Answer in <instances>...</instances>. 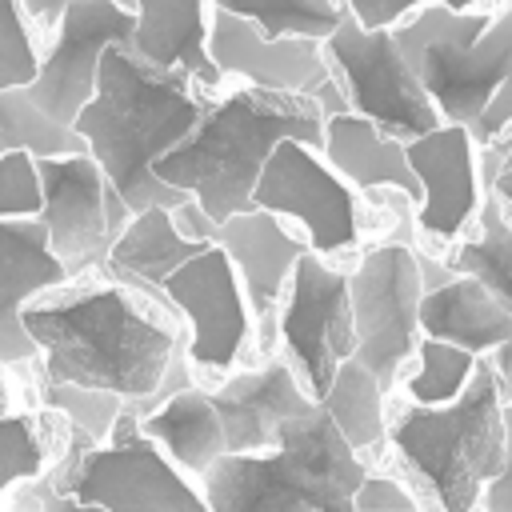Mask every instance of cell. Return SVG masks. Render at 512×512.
<instances>
[{
    "instance_id": "cell-20",
    "label": "cell",
    "mask_w": 512,
    "mask_h": 512,
    "mask_svg": "<svg viewBox=\"0 0 512 512\" xmlns=\"http://www.w3.org/2000/svg\"><path fill=\"white\" fill-rule=\"evenodd\" d=\"M320 152L356 188H396L404 200L420 196V180L408 164L404 140L380 132L368 116H360L352 108L324 116Z\"/></svg>"
},
{
    "instance_id": "cell-37",
    "label": "cell",
    "mask_w": 512,
    "mask_h": 512,
    "mask_svg": "<svg viewBox=\"0 0 512 512\" xmlns=\"http://www.w3.org/2000/svg\"><path fill=\"white\" fill-rule=\"evenodd\" d=\"M484 188H492L504 208H512V132L484 144Z\"/></svg>"
},
{
    "instance_id": "cell-7",
    "label": "cell",
    "mask_w": 512,
    "mask_h": 512,
    "mask_svg": "<svg viewBox=\"0 0 512 512\" xmlns=\"http://www.w3.org/2000/svg\"><path fill=\"white\" fill-rule=\"evenodd\" d=\"M32 488L44 508H208L192 476L144 432L132 440H92L72 428L68 452L48 472H36Z\"/></svg>"
},
{
    "instance_id": "cell-39",
    "label": "cell",
    "mask_w": 512,
    "mask_h": 512,
    "mask_svg": "<svg viewBox=\"0 0 512 512\" xmlns=\"http://www.w3.org/2000/svg\"><path fill=\"white\" fill-rule=\"evenodd\" d=\"M504 488H512V392L504 396V464H500V472L484 484V492H504ZM480 492V496H484Z\"/></svg>"
},
{
    "instance_id": "cell-25",
    "label": "cell",
    "mask_w": 512,
    "mask_h": 512,
    "mask_svg": "<svg viewBox=\"0 0 512 512\" xmlns=\"http://www.w3.org/2000/svg\"><path fill=\"white\" fill-rule=\"evenodd\" d=\"M324 412L340 428V436L364 456L376 452L388 440V416H384V384L372 376L368 364L356 356H344L320 396Z\"/></svg>"
},
{
    "instance_id": "cell-13",
    "label": "cell",
    "mask_w": 512,
    "mask_h": 512,
    "mask_svg": "<svg viewBox=\"0 0 512 512\" xmlns=\"http://www.w3.org/2000/svg\"><path fill=\"white\" fill-rule=\"evenodd\" d=\"M172 308L188 320V360L204 372H228L248 340V300L228 252L212 240L160 280Z\"/></svg>"
},
{
    "instance_id": "cell-3",
    "label": "cell",
    "mask_w": 512,
    "mask_h": 512,
    "mask_svg": "<svg viewBox=\"0 0 512 512\" xmlns=\"http://www.w3.org/2000/svg\"><path fill=\"white\" fill-rule=\"evenodd\" d=\"M284 136L320 148L324 112L316 96L240 84L236 92L208 100L196 128L176 148H168L152 172L196 196L220 224L224 216L252 208L256 176Z\"/></svg>"
},
{
    "instance_id": "cell-27",
    "label": "cell",
    "mask_w": 512,
    "mask_h": 512,
    "mask_svg": "<svg viewBox=\"0 0 512 512\" xmlns=\"http://www.w3.org/2000/svg\"><path fill=\"white\" fill-rule=\"evenodd\" d=\"M32 152L40 156H60V152H84V136L72 124H60L48 116L28 84H8L0 88V156L4 152Z\"/></svg>"
},
{
    "instance_id": "cell-26",
    "label": "cell",
    "mask_w": 512,
    "mask_h": 512,
    "mask_svg": "<svg viewBox=\"0 0 512 512\" xmlns=\"http://www.w3.org/2000/svg\"><path fill=\"white\" fill-rule=\"evenodd\" d=\"M476 236L456 244L448 256L452 272H468L476 276L508 312H512V220L504 200L492 188H480V204H476Z\"/></svg>"
},
{
    "instance_id": "cell-21",
    "label": "cell",
    "mask_w": 512,
    "mask_h": 512,
    "mask_svg": "<svg viewBox=\"0 0 512 512\" xmlns=\"http://www.w3.org/2000/svg\"><path fill=\"white\" fill-rule=\"evenodd\" d=\"M136 16L128 48L152 64L184 68L196 84L216 88L220 68L208 56L204 0H124Z\"/></svg>"
},
{
    "instance_id": "cell-10",
    "label": "cell",
    "mask_w": 512,
    "mask_h": 512,
    "mask_svg": "<svg viewBox=\"0 0 512 512\" xmlns=\"http://www.w3.org/2000/svg\"><path fill=\"white\" fill-rule=\"evenodd\" d=\"M40 220L48 232V248L68 268V276L92 272L108 260L112 240L128 224L132 208L108 180V172L84 152L40 156Z\"/></svg>"
},
{
    "instance_id": "cell-2",
    "label": "cell",
    "mask_w": 512,
    "mask_h": 512,
    "mask_svg": "<svg viewBox=\"0 0 512 512\" xmlns=\"http://www.w3.org/2000/svg\"><path fill=\"white\" fill-rule=\"evenodd\" d=\"M204 92L208 88L184 68L152 64L128 44L104 48L96 92L72 116V128L84 136L88 156L108 172L132 212L152 204L172 208L188 196L184 188L160 180L152 164L196 128L212 100Z\"/></svg>"
},
{
    "instance_id": "cell-22",
    "label": "cell",
    "mask_w": 512,
    "mask_h": 512,
    "mask_svg": "<svg viewBox=\"0 0 512 512\" xmlns=\"http://www.w3.org/2000/svg\"><path fill=\"white\" fill-rule=\"evenodd\" d=\"M420 332L452 340L468 352H492L512 336V312L468 272L444 276L420 296Z\"/></svg>"
},
{
    "instance_id": "cell-1",
    "label": "cell",
    "mask_w": 512,
    "mask_h": 512,
    "mask_svg": "<svg viewBox=\"0 0 512 512\" xmlns=\"http://www.w3.org/2000/svg\"><path fill=\"white\" fill-rule=\"evenodd\" d=\"M160 296L164 292L140 300L124 284L88 272L32 296L24 304V328L44 352V380H72L144 400L180 348L172 316L152 304Z\"/></svg>"
},
{
    "instance_id": "cell-42",
    "label": "cell",
    "mask_w": 512,
    "mask_h": 512,
    "mask_svg": "<svg viewBox=\"0 0 512 512\" xmlns=\"http://www.w3.org/2000/svg\"><path fill=\"white\" fill-rule=\"evenodd\" d=\"M480 504L492 508V512H512V488H504V492H484Z\"/></svg>"
},
{
    "instance_id": "cell-29",
    "label": "cell",
    "mask_w": 512,
    "mask_h": 512,
    "mask_svg": "<svg viewBox=\"0 0 512 512\" xmlns=\"http://www.w3.org/2000/svg\"><path fill=\"white\" fill-rule=\"evenodd\" d=\"M472 368H476V352H468V348H460L452 340L420 332V340H416V372L408 376V396L416 404H448L464 388Z\"/></svg>"
},
{
    "instance_id": "cell-19",
    "label": "cell",
    "mask_w": 512,
    "mask_h": 512,
    "mask_svg": "<svg viewBox=\"0 0 512 512\" xmlns=\"http://www.w3.org/2000/svg\"><path fill=\"white\" fill-rule=\"evenodd\" d=\"M216 244L228 252V260L240 276L248 312L256 320H268L288 276H292L296 256L304 252V240H296L280 224L276 212L252 204V208H240L216 224Z\"/></svg>"
},
{
    "instance_id": "cell-38",
    "label": "cell",
    "mask_w": 512,
    "mask_h": 512,
    "mask_svg": "<svg viewBox=\"0 0 512 512\" xmlns=\"http://www.w3.org/2000/svg\"><path fill=\"white\" fill-rule=\"evenodd\" d=\"M168 216H172V224L184 240H192V244H212L216 240V220L196 196H184L180 204H172Z\"/></svg>"
},
{
    "instance_id": "cell-23",
    "label": "cell",
    "mask_w": 512,
    "mask_h": 512,
    "mask_svg": "<svg viewBox=\"0 0 512 512\" xmlns=\"http://www.w3.org/2000/svg\"><path fill=\"white\" fill-rule=\"evenodd\" d=\"M140 428L144 436H152L164 456L192 480H200L216 456L228 452L224 444V424H220V412L212 404L208 392H200L196 384L172 392L168 400H160L152 412L140 416Z\"/></svg>"
},
{
    "instance_id": "cell-30",
    "label": "cell",
    "mask_w": 512,
    "mask_h": 512,
    "mask_svg": "<svg viewBox=\"0 0 512 512\" xmlns=\"http://www.w3.org/2000/svg\"><path fill=\"white\" fill-rule=\"evenodd\" d=\"M44 404L60 412L72 428L88 432L92 440H108V428L124 404V396L92 384H72V380H44Z\"/></svg>"
},
{
    "instance_id": "cell-33",
    "label": "cell",
    "mask_w": 512,
    "mask_h": 512,
    "mask_svg": "<svg viewBox=\"0 0 512 512\" xmlns=\"http://www.w3.org/2000/svg\"><path fill=\"white\" fill-rule=\"evenodd\" d=\"M40 212V172L32 152L0 156V216H36Z\"/></svg>"
},
{
    "instance_id": "cell-32",
    "label": "cell",
    "mask_w": 512,
    "mask_h": 512,
    "mask_svg": "<svg viewBox=\"0 0 512 512\" xmlns=\"http://www.w3.org/2000/svg\"><path fill=\"white\" fill-rule=\"evenodd\" d=\"M40 64L36 40L24 24L20 0H0V88L8 84H32Z\"/></svg>"
},
{
    "instance_id": "cell-17",
    "label": "cell",
    "mask_w": 512,
    "mask_h": 512,
    "mask_svg": "<svg viewBox=\"0 0 512 512\" xmlns=\"http://www.w3.org/2000/svg\"><path fill=\"white\" fill-rule=\"evenodd\" d=\"M68 280L48 248L40 216H0V364H24L40 348L24 328V304Z\"/></svg>"
},
{
    "instance_id": "cell-8",
    "label": "cell",
    "mask_w": 512,
    "mask_h": 512,
    "mask_svg": "<svg viewBox=\"0 0 512 512\" xmlns=\"http://www.w3.org/2000/svg\"><path fill=\"white\" fill-rule=\"evenodd\" d=\"M324 56L348 96V108L368 116L380 132L412 140L440 124L424 80L396 40V28H364L352 12H340L336 28L324 36Z\"/></svg>"
},
{
    "instance_id": "cell-15",
    "label": "cell",
    "mask_w": 512,
    "mask_h": 512,
    "mask_svg": "<svg viewBox=\"0 0 512 512\" xmlns=\"http://www.w3.org/2000/svg\"><path fill=\"white\" fill-rule=\"evenodd\" d=\"M208 56L220 68V76H240L244 84L272 88V92L316 96L332 80L324 40L268 36L260 24H252L248 16H236L228 8H212Z\"/></svg>"
},
{
    "instance_id": "cell-41",
    "label": "cell",
    "mask_w": 512,
    "mask_h": 512,
    "mask_svg": "<svg viewBox=\"0 0 512 512\" xmlns=\"http://www.w3.org/2000/svg\"><path fill=\"white\" fill-rule=\"evenodd\" d=\"M24 4V12H32L40 24H56V16H60V8L68 4V0H20Z\"/></svg>"
},
{
    "instance_id": "cell-11",
    "label": "cell",
    "mask_w": 512,
    "mask_h": 512,
    "mask_svg": "<svg viewBox=\"0 0 512 512\" xmlns=\"http://www.w3.org/2000/svg\"><path fill=\"white\" fill-rule=\"evenodd\" d=\"M284 292L288 296L280 308V340L300 384L312 392V400H320L336 364L356 352L348 276L332 268L320 252L304 248L292 264Z\"/></svg>"
},
{
    "instance_id": "cell-31",
    "label": "cell",
    "mask_w": 512,
    "mask_h": 512,
    "mask_svg": "<svg viewBox=\"0 0 512 512\" xmlns=\"http://www.w3.org/2000/svg\"><path fill=\"white\" fill-rule=\"evenodd\" d=\"M44 440L36 432V424L24 412L0 416V496L20 484L32 480L36 472H44Z\"/></svg>"
},
{
    "instance_id": "cell-6",
    "label": "cell",
    "mask_w": 512,
    "mask_h": 512,
    "mask_svg": "<svg viewBox=\"0 0 512 512\" xmlns=\"http://www.w3.org/2000/svg\"><path fill=\"white\" fill-rule=\"evenodd\" d=\"M404 56L424 80L440 120L472 128L500 76L512 68V0L500 16L420 4L408 20L392 24Z\"/></svg>"
},
{
    "instance_id": "cell-43",
    "label": "cell",
    "mask_w": 512,
    "mask_h": 512,
    "mask_svg": "<svg viewBox=\"0 0 512 512\" xmlns=\"http://www.w3.org/2000/svg\"><path fill=\"white\" fill-rule=\"evenodd\" d=\"M336 4H340V0H336Z\"/></svg>"
},
{
    "instance_id": "cell-34",
    "label": "cell",
    "mask_w": 512,
    "mask_h": 512,
    "mask_svg": "<svg viewBox=\"0 0 512 512\" xmlns=\"http://www.w3.org/2000/svg\"><path fill=\"white\" fill-rule=\"evenodd\" d=\"M412 508H416V496L384 472H364L352 492V512H412Z\"/></svg>"
},
{
    "instance_id": "cell-5",
    "label": "cell",
    "mask_w": 512,
    "mask_h": 512,
    "mask_svg": "<svg viewBox=\"0 0 512 512\" xmlns=\"http://www.w3.org/2000/svg\"><path fill=\"white\" fill-rule=\"evenodd\" d=\"M388 440L400 464L428 488V500L448 512L480 504L484 484L504 464V392L488 352L448 404H408Z\"/></svg>"
},
{
    "instance_id": "cell-18",
    "label": "cell",
    "mask_w": 512,
    "mask_h": 512,
    "mask_svg": "<svg viewBox=\"0 0 512 512\" xmlns=\"http://www.w3.org/2000/svg\"><path fill=\"white\" fill-rule=\"evenodd\" d=\"M208 396L220 412L228 452H264V448H272L284 420H292L296 412H308L316 404L288 360H268L260 368L236 372Z\"/></svg>"
},
{
    "instance_id": "cell-40",
    "label": "cell",
    "mask_w": 512,
    "mask_h": 512,
    "mask_svg": "<svg viewBox=\"0 0 512 512\" xmlns=\"http://www.w3.org/2000/svg\"><path fill=\"white\" fill-rule=\"evenodd\" d=\"M488 356H492V364H496V376H500V392L508 396V392H512V336H508L500 348H492Z\"/></svg>"
},
{
    "instance_id": "cell-24",
    "label": "cell",
    "mask_w": 512,
    "mask_h": 512,
    "mask_svg": "<svg viewBox=\"0 0 512 512\" xmlns=\"http://www.w3.org/2000/svg\"><path fill=\"white\" fill-rule=\"evenodd\" d=\"M200 248L204 244H192L176 232L168 208L152 204V208H140V212L128 216V224L120 228V236L108 248V264H112V272H120L136 284H156L160 288V280Z\"/></svg>"
},
{
    "instance_id": "cell-36",
    "label": "cell",
    "mask_w": 512,
    "mask_h": 512,
    "mask_svg": "<svg viewBox=\"0 0 512 512\" xmlns=\"http://www.w3.org/2000/svg\"><path fill=\"white\" fill-rule=\"evenodd\" d=\"M512 124V68L500 76V84L492 88V96H488V104L480 108V116L472 120V140L476 144H488V140H496L504 128Z\"/></svg>"
},
{
    "instance_id": "cell-9",
    "label": "cell",
    "mask_w": 512,
    "mask_h": 512,
    "mask_svg": "<svg viewBox=\"0 0 512 512\" xmlns=\"http://www.w3.org/2000/svg\"><path fill=\"white\" fill-rule=\"evenodd\" d=\"M420 252L404 240L376 244L360 256L348 276V304L356 324V360L372 368V376L392 388L400 368L416 356L420 340Z\"/></svg>"
},
{
    "instance_id": "cell-16",
    "label": "cell",
    "mask_w": 512,
    "mask_h": 512,
    "mask_svg": "<svg viewBox=\"0 0 512 512\" xmlns=\"http://www.w3.org/2000/svg\"><path fill=\"white\" fill-rule=\"evenodd\" d=\"M408 164L420 180L416 196V224L432 240H452L472 224L480 204L476 180V140L464 124L440 120L436 128L404 140Z\"/></svg>"
},
{
    "instance_id": "cell-14",
    "label": "cell",
    "mask_w": 512,
    "mask_h": 512,
    "mask_svg": "<svg viewBox=\"0 0 512 512\" xmlns=\"http://www.w3.org/2000/svg\"><path fill=\"white\" fill-rule=\"evenodd\" d=\"M132 24H136V16L124 0H68L52 24L56 40L40 56L36 76L28 84L32 100L60 124H72V116L96 92V72H100L104 48L128 44Z\"/></svg>"
},
{
    "instance_id": "cell-12",
    "label": "cell",
    "mask_w": 512,
    "mask_h": 512,
    "mask_svg": "<svg viewBox=\"0 0 512 512\" xmlns=\"http://www.w3.org/2000/svg\"><path fill=\"white\" fill-rule=\"evenodd\" d=\"M252 204L304 224L308 248L320 256L344 252L360 236L356 196L348 180L316 152V144H304L296 136H284L268 152L252 188Z\"/></svg>"
},
{
    "instance_id": "cell-35",
    "label": "cell",
    "mask_w": 512,
    "mask_h": 512,
    "mask_svg": "<svg viewBox=\"0 0 512 512\" xmlns=\"http://www.w3.org/2000/svg\"><path fill=\"white\" fill-rule=\"evenodd\" d=\"M344 12H352L364 28H392L420 4H448V8H472L476 0H340Z\"/></svg>"
},
{
    "instance_id": "cell-4",
    "label": "cell",
    "mask_w": 512,
    "mask_h": 512,
    "mask_svg": "<svg viewBox=\"0 0 512 512\" xmlns=\"http://www.w3.org/2000/svg\"><path fill=\"white\" fill-rule=\"evenodd\" d=\"M364 472V456L316 400L284 420L272 448L216 456L200 476V492L212 512H352Z\"/></svg>"
},
{
    "instance_id": "cell-28",
    "label": "cell",
    "mask_w": 512,
    "mask_h": 512,
    "mask_svg": "<svg viewBox=\"0 0 512 512\" xmlns=\"http://www.w3.org/2000/svg\"><path fill=\"white\" fill-rule=\"evenodd\" d=\"M212 8L248 16L268 36H316V40H324L344 12V4L336 0H212Z\"/></svg>"
}]
</instances>
